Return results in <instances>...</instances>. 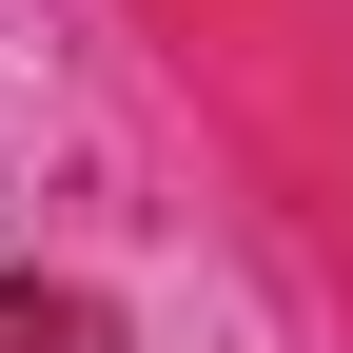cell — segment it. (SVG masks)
<instances>
[{
    "label": "cell",
    "mask_w": 353,
    "mask_h": 353,
    "mask_svg": "<svg viewBox=\"0 0 353 353\" xmlns=\"http://www.w3.org/2000/svg\"><path fill=\"white\" fill-rule=\"evenodd\" d=\"M0 353H118L99 294H39V275H0Z\"/></svg>",
    "instance_id": "obj_1"
}]
</instances>
